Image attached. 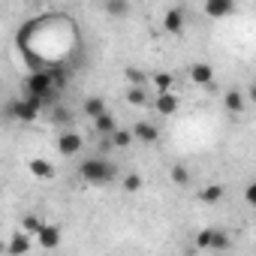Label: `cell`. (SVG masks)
<instances>
[{"mask_svg":"<svg viewBox=\"0 0 256 256\" xmlns=\"http://www.w3.org/2000/svg\"><path fill=\"white\" fill-rule=\"evenodd\" d=\"M78 178L84 184H94V187H106L118 178V166L108 160V157H88L82 160L78 166Z\"/></svg>","mask_w":256,"mask_h":256,"instance_id":"6da1fadb","label":"cell"},{"mask_svg":"<svg viewBox=\"0 0 256 256\" xmlns=\"http://www.w3.org/2000/svg\"><path fill=\"white\" fill-rule=\"evenodd\" d=\"M24 94H30V96H46L48 106H52V102H54V94H58L54 78H52V70H48V66H46V70H30V76L24 78Z\"/></svg>","mask_w":256,"mask_h":256,"instance_id":"7a4b0ae2","label":"cell"},{"mask_svg":"<svg viewBox=\"0 0 256 256\" xmlns=\"http://www.w3.org/2000/svg\"><path fill=\"white\" fill-rule=\"evenodd\" d=\"M82 148H84V139L76 130H64L58 136V154L60 157H76V154H82Z\"/></svg>","mask_w":256,"mask_h":256,"instance_id":"3957f363","label":"cell"},{"mask_svg":"<svg viewBox=\"0 0 256 256\" xmlns=\"http://www.w3.org/2000/svg\"><path fill=\"white\" fill-rule=\"evenodd\" d=\"M202 10H205V16H208V18L223 22V18L235 16V0H205Z\"/></svg>","mask_w":256,"mask_h":256,"instance_id":"277c9868","label":"cell"},{"mask_svg":"<svg viewBox=\"0 0 256 256\" xmlns=\"http://www.w3.org/2000/svg\"><path fill=\"white\" fill-rule=\"evenodd\" d=\"M184 24H187V16H184V10H181V6L166 10V16H163V30H166V34L181 36V34H184Z\"/></svg>","mask_w":256,"mask_h":256,"instance_id":"5b68a950","label":"cell"},{"mask_svg":"<svg viewBox=\"0 0 256 256\" xmlns=\"http://www.w3.org/2000/svg\"><path fill=\"white\" fill-rule=\"evenodd\" d=\"M190 82H193V84H199V88H205V84L217 82L214 66H211L208 60H196V64H190Z\"/></svg>","mask_w":256,"mask_h":256,"instance_id":"8992f818","label":"cell"},{"mask_svg":"<svg viewBox=\"0 0 256 256\" xmlns=\"http://www.w3.org/2000/svg\"><path fill=\"white\" fill-rule=\"evenodd\" d=\"M36 241H40L42 250H58V247H60V226L42 223V229L36 232Z\"/></svg>","mask_w":256,"mask_h":256,"instance_id":"52a82bcc","label":"cell"},{"mask_svg":"<svg viewBox=\"0 0 256 256\" xmlns=\"http://www.w3.org/2000/svg\"><path fill=\"white\" fill-rule=\"evenodd\" d=\"M223 108H226L229 114H241V112L247 108V100H244V94H241L238 88H229V90L223 94Z\"/></svg>","mask_w":256,"mask_h":256,"instance_id":"ba28073f","label":"cell"},{"mask_svg":"<svg viewBox=\"0 0 256 256\" xmlns=\"http://www.w3.org/2000/svg\"><path fill=\"white\" fill-rule=\"evenodd\" d=\"M28 172H30L34 178H40V181H52V178H54V166H52L46 157H34V160H28Z\"/></svg>","mask_w":256,"mask_h":256,"instance_id":"9c48e42d","label":"cell"},{"mask_svg":"<svg viewBox=\"0 0 256 256\" xmlns=\"http://www.w3.org/2000/svg\"><path fill=\"white\" fill-rule=\"evenodd\" d=\"M28 250H30V232L22 229V232H16L12 241L6 244V256H24Z\"/></svg>","mask_w":256,"mask_h":256,"instance_id":"30bf717a","label":"cell"},{"mask_svg":"<svg viewBox=\"0 0 256 256\" xmlns=\"http://www.w3.org/2000/svg\"><path fill=\"white\" fill-rule=\"evenodd\" d=\"M133 133H136V139L145 142V145H154V142L160 139V130H157L151 120H139V124L133 126Z\"/></svg>","mask_w":256,"mask_h":256,"instance_id":"8fae6325","label":"cell"},{"mask_svg":"<svg viewBox=\"0 0 256 256\" xmlns=\"http://www.w3.org/2000/svg\"><path fill=\"white\" fill-rule=\"evenodd\" d=\"M178 106H181V102H178L175 90H169V94H157V100H154V108H157L160 114H166V118H169V114H175V112H178Z\"/></svg>","mask_w":256,"mask_h":256,"instance_id":"7c38bea8","label":"cell"},{"mask_svg":"<svg viewBox=\"0 0 256 256\" xmlns=\"http://www.w3.org/2000/svg\"><path fill=\"white\" fill-rule=\"evenodd\" d=\"M126 102L145 108V106L151 102V100H148V84H130V88H126Z\"/></svg>","mask_w":256,"mask_h":256,"instance_id":"4fadbf2b","label":"cell"},{"mask_svg":"<svg viewBox=\"0 0 256 256\" xmlns=\"http://www.w3.org/2000/svg\"><path fill=\"white\" fill-rule=\"evenodd\" d=\"M94 130H96V136H112V133L118 130V124H114L112 112H102V114L94 118Z\"/></svg>","mask_w":256,"mask_h":256,"instance_id":"5bb4252c","label":"cell"},{"mask_svg":"<svg viewBox=\"0 0 256 256\" xmlns=\"http://www.w3.org/2000/svg\"><path fill=\"white\" fill-rule=\"evenodd\" d=\"M106 16L108 18H126L130 16V0H106Z\"/></svg>","mask_w":256,"mask_h":256,"instance_id":"9a60e30c","label":"cell"},{"mask_svg":"<svg viewBox=\"0 0 256 256\" xmlns=\"http://www.w3.org/2000/svg\"><path fill=\"white\" fill-rule=\"evenodd\" d=\"M169 181H172L175 187H190V184H193V175H190V169H187V166L175 163V166L169 169Z\"/></svg>","mask_w":256,"mask_h":256,"instance_id":"2e32d148","label":"cell"},{"mask_svg":"<svg viewBox=\"0 0 256 256\" xmlns=\"http://www.w3.org/2000/svg\"><path fill=\"white\" fill-rule=\"evenodd\" d=\"M151 84H154L157 94H169V90H175V76L172 72H154L151 76Z\"/></svg>","mask_w":256,"mask_h":256,"instance_id":"e0dca14e","label":"cell"},{"mask_svg":"<svg viewBox=\"0 0 256 256\" xmlns=\"http://www.w3.org/2000/svg\"><path fill=\"white\" fill-rule=\"evenodd\" d=\"M108 142H112L114 148H130V145L136 142V133H133V130H124V126H118V130L108 136Z\"/></svg>","mask_w":256,"mask_h":256,"instance_id":"ac0fdd59","label":"cell"},{"mask_svg":"<svg viewBox=\"0 0 256 256\" xmlns=\"http://www.w3.org/2000/svg\"><path fill=\"white\" fill-rule=\"evenodd\" d=\"M82 112L94 120L96 114H102V112H108V108H106V100H102V96H88V100L82 102Z\"/></svg>","mask_w":256,"mask_h":256,"instance_id":"d6986e66","label":"cell"},{"mask_svg":"<svg viewBox=\"0 0 256 256\" xmlns=\"http://www.w3.org/2000/svg\"><path fill=\"white\" fill-rule=\"evenodd\" d=\"M199 199H202L205 205H217V202L223 199V187H220V184H205V187L199 190Z\"/></svg>","mask_w":256,"mask_h":256,"instance_id":"ffe728a7","label":"cell"},{"mask_svg":"<svg viewBox=\"0 0 256 256\" xmlns=\"http://www.w3.org/2000/svg\"><path fill=\"white\" fill-rule=\"evenodd\" d=\"M120 187H124L126 193H139V190L145 187V178H142L139 172H130V175H124V178H120Z\"/></svg>","mask_w":256,"mask_h":256,"instance_id":"44dd1931","label":"cell"},{"mask_svg":"<svg viewBox=\"0 0 256 256\" xmlns=\"http://www.w3.org/2000/svg\"><path fill=\"white\" fill-rule=\"evenodd\" d=\"M229 247H232L229 235H226L223 229H214V238H211V250L217 253V250H229Z\"/></svg>","mask_w":256,"mask_h":256,"instance_id":"7402d4cb","label":"cell"},{"mask_svg":"<svg viewBox=\"0 0 256 256\" xmlns=\"http://www.w3.org/2000/svg\"><path fill=\"white\" fill-rule=\"evenodd\" d=\"M124 76H126V82H130V84H151V78H148L142 70H136V66H126Z\"/></svg>","mask_w":256,"mask_h":256,"instance_id":"603a6c76","label":"cell"},{"mask_svg":"<svg viewBox=\"0 0 256 256\" xmlns=\"http://www.w3.org/2000/svg\"><path fill=\"white\" fill-rule=\"evenodd\" d=\"M22 229H24V232H30V235H36V232L42 229V220H40L36 214H24V220H22Z\"/></svg>","mask_w":256,"mask_h":256,"instance_id":"cb8c5ba5","label":"cell"},{"mask_svg":"<svg viewBox=\"0 0 256 256\" xmlns=\"http://www.w3.org/2000/svg\"><path fill=\"white\" fill-rule=\"evenodd\" d=\"M211 238H214V229H202L196 235V250H211Z\"/></svg>","mask_w":256,"mask_h":256,"instance_id":"d4e9b609","label":"cell"},{"mask_svg":"<svg viewBox=\"0 0 256 256\" xmlns=\"http://www.w3.org/2000/svg\"><path fill=\"white\" fill-rule=\"evenodd\" d=\"M244 202L256 208V181H250V184H247V190H244Z\"/></svg>","mask_w":256,"mask_h":256,"instance_id":"484cf974","label":"cell"},{"mask_svg":"<svg viewBox=\"0 0 256 256\" xmlns=\"http://www.w3.org/2000/svg\"><path fill=\"white\" fill-rule=\"evenodd\" d=\"M250 96H253V102H256V84H253V88H250Z\"/></svg>","mask_w":256,"mask_h":256,"instance_id":"4316f807","label":"cell"},{"mask_svg":"<svg viewBox=\"0 0 256 256\" xmlns=\"http://www.w3.org/2000/svg\"><path fill=\"white\" fill-rule=\"evenodd\" d=\"M253 84H256V82H253Z\"/></svg>","mask_w":256,"mask_h":256,"instance_id":"83f0119b","label":"cell"}]
</instances>
